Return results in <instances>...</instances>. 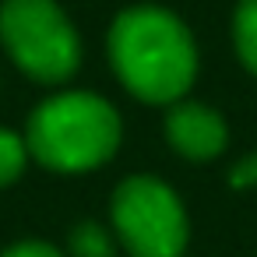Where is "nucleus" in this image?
Returning <instances> with one entry per match:
<instances>
[{
    "label": "nucleus",
    "instance_id": "20e7f679",
    "mask_svg": "<svg viewBox=\"0 0 257 257\" xmlns=\"http://www.w3.org/2000/svg\"><path fill=\"white\" fill-rule=\"evenodd\" d=\"M113 225L134 257H183L187 211L155 176H131L116 187Z\"/></svg>",
    "mask_w": 257,
    "mask_h": 257
},
{
    "label": "nucleus",
    "instance_id": "9d476101",
    "mask_svg": "<svg viewBox=\"0 0 257 257\" xmlns=\"http://www.w3.org/2000/svg\"><path fill=\"white\" fill-rule=\"evenodd\" d=\"M4 257H60L50 243H18V246H11Z\"/></svg>",
    "mask_w": 257,
    "mask_h": 257
},
{
    "label": "nucleus",
    "instance_id": "f03ea898",
    "mask_svg": "<svg viewBox=\"0 0 257 257\" xmlns=\"http://www.w3.org/2000/svg\"><path fill=\"white\" fill-rule=\"evenodd\" d=\"M25 145L43 166L57 173H85L116 152L120 116L92 92H64L32 113Z\"/></svg>",
    "mask_w": 257,
    "mask_h": 257
},
{
    "label": "nucleus",
    "instance_id": "0eeeda50",
    "mask_svg": "<svg viewBox=\"0 0 257 257\" xmlns=\"http://www.w3.org/2000/svg\"><path fill=\"white\" fill-rule=\"evenodd\" d=\"M71 257H113L109 232L95 222H81L71 232Z\"/></svg>",
    "mask_w": 257,
    "mask_h": 257
},
{
    "label": "nucleus",
    "instance_id": "39448f33",
    "mask_svg": "<svg viewBox=\"0 0 257 257\" xmlns=\"http://www.w3.org/2000/svg\"><path fill=\"white\" fill-rule=\"evenodd\" d=\"M166 134H169V145L183 159H194V162L215 159L229 138L225 120L201 102H176L166 116Z\"/></svg>",
    "mask_w": 257,
    "mask_h": 257
},
{
    "label": "nucleus",
    "instance_id": "f257e3e1",
    "mask_svg": "<svg viewBox=\"0 0 257 257\" xmlns=\"http://www.w3.org/2000/svg\"><path fill=\"white\" fill-rule=\"evenodd\" d=\"M109 57L120 81L145 102H176L197 74L187 25L162 8L123 11L109 29Z\"/></svg>",
    "mask_w": 257,
    "mask_h": 257
},
{
    "label": "nucleus",
    "instance_id": "6e6552de",
    "mask_svg": "<svg viewBox=\"0 0 257 257\" xmlns=\"http://www.w3.org/2000/svg\"><path fill=\"white\" fill-rule=\"evenodd\" d=\"M25 155H29V145H25L15 131H4V127H0V187H8L11 180L22 176Z\"/></svg>",
    "mask_w": 257,
    "mask_h": 257
},
{
    "label": "nucleus",
    "instance_id": "423d86ee",
    "mask_svg": "<svg viewBox=\"0 0 257 257\" xmlns=\"http://www.w3.org/2000/svg\"><path fill=\"white\" fill-rule=\"evenodd\" d=\"M232 39H236L239 60L257 74V0H239L232 18Z\"/></svg>",
    "mask_w": 257,
    "mask_h": 257
},
{
    "label": "nucleus",
    "instance_id": "1a4fd4ad",
    "mask_svg": "<svg viewBox=\"0 0 257 257\" xmlns=\"http://www.w3.org/2000/svg\"><path fill=\"white\" fill-rule=\"evenodd\" d=\"M229 183L239 187V190H243V187H253V183H257V155H246L243 162H236L232 173H229Z\"/></svg>",
    "mask_w": 257,
    "mask_h": 257
},
{
    "label": "nucleus",
    "instance_id": "7ed1b4c3",
    "mask_svg": "<svg viewBox=\"0 0 257 257\" xmlns=\"http://www.w3.org/2000/svg\"><path fill=\"white\" fill-rule=\"evenodd\" d=\"M0 39L11 60L36 81H67L81 60L78 32L53 0H4Z\"/></svg>",
    "mask_w": 257,
    "mask_h": 257
}]
</instances>
